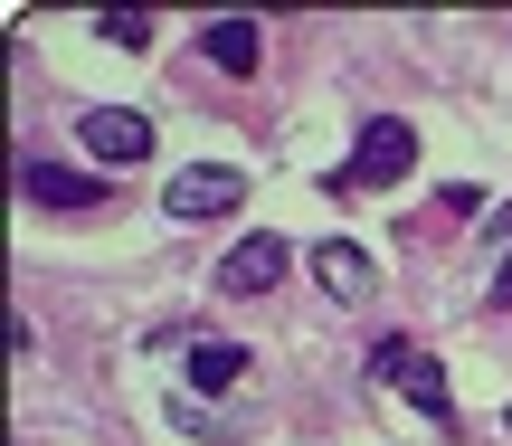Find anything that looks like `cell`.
<instances>
[{
    "instance_id": "8992f818",
    "label": "cell",
    "mask_w": 512,
    "mask_h": 446,
    "mask_svg": "<svg viewBox=\"0 0 512 446\" xmlns=\"http://www.w3.org/2000/svg\"><path fill=\"white\" fill-rule=\"evenodd\" d=\"M313 285H323V295H342V304H361L370 295V285H380V266H370V247H351V238H323V247H313Z\"/></svg>"
},
{
    "instance_id": "6da1fadb",
    "label": "cell",
    "mask_w": 512,
    "mask_h": 446,
    "mask_svg": "<svg viewBox=\"0 0 512 446\" xmlns=\"http://www.w3.org/2000/svg\"><path fill=\"white\" fill-rule=\"evenodd\" d=\"M408 162H418V124H399V114H370L361 124V143H351V162L332 171V190H389V181H408Z\"/></svg>"
},
{
    "instance_id": "52a82bcc",
    "label": "cell",
    "mask_w": 512,
    "mask_h": 446,
    "mask_svg": "<svg viewBox=\"0 0 512 446\" xmlns=\"http://www.w3.org/2000/svg\"><path fill=\"white\" fill-rule=\"evenodd\" d=\"M19 190H29L38 209H105V181H95V171H67V162H29Z\"/></svg>"
},
{
    "instance_id": "ba28073f",
    "label": "cell",
    "mask_w": 512,
    "mask_h": 446,
    "mask_svg": "<svg viewBox=\"0 0 512 446\" xmlns=\"http://www.w3.org/2000/svg\"><path fill=\"white\" fill-rule=\"evenodd\" d=\"M200 57L219 76H256V67H266V29H256V19H209V29H200Z\"/></svg>"
},
{
    "instance_id": "277c9868",
    "label": "cell",
    "mask_w": 512,
    "mask_h": 446,
    "mask_svg": "<svg viewBox=\"0 0 512 446\" xmlns=\"http://www.w3.org/2000/svg\"><path fill=\"white\" fill-rule=\"evenodd\" d=\"M285 266H294V247L275 238V228H256V238H238V247L219 257V276H209V285L247 304V295H275V285H285Z\"/></svg>"
},
{
    "instance_id": "5b68a950",
    "label": "cell",
    "mask_w": 512,
    "mask_h": 446,
    "mask_svg": "<svg viewBox=\"0 0 512 446\" xmlns=\"http://www.w3.org/2000/svg\"><path fill=\"white\" fill-rule=\"evenodd\" d=\"M76 143H86L105 171H133V162H152V124H143L133 105H95L86 124H76Z\"/></svg>"
},
{
    "instance_id": "9c48e42d",
    "label": "cell",
    "mask_w": 512,
    "mask_h": 446,
    "mask_svg": "<svg viewBox=\"0 0 512 446\" xmlns=\"http://www.w3.org/2000/svg\"><path fill=\"white\" fill-rule=\"evenodd\" d=\"M181 371L200 380V390H238V380H247V352H238V342H219V333H200Z\"/></svg>"
},
{
    "instance_id": "30bf717a",
    "label": "cell",
    "mask_w": 512,
    "mask_h": 446,
    "mask_svg": "<svg viewBox=\"0 0 512 446\" xmlns=\"http://www.w3.org/2000/svg\"><path fill=\"white\" fill-rule=\"evenodd\" d=\"M95 29H105L114 48H143V38H152V10H105V19H95Z\"/></svg>"
},
{
    "instance_id": "8fae6325",
    "label": "cell",
    "mask_w": 512,
    "mask_h": 446,
    "mask_svg": "<svg viewBox=\"0 0 512 446\" xmlns=\"http://www.w3.org/2000/svg\"><path fill=\"white\" fill-rule=\"evenodd\" d=\"M494 304H512V257H503V276H494Z\"/></svg>"
},
{
    "instance_id": "7a4b0ae2",
    "label": "cell",
    "mask_w": 512,
    "mask_h": 446,
    "mask_svg": "<svg viewBox=\"0 0 512 446\" xmlns=\"http://www.w3.org/2000/svg\"><path fill=\"white\" fill-rule=\"evenodd\" d=\"M370 371H380L399 399H418V409H427V428H456V390H446V371L418 352V342H380V352H370Z\"/></svg>"
},
{
    "instance_id": "3957f363",
    "label": "cell",
    "mask_w": 512,
    "mask_h": 446,
    "mask_svg": "<svg viewBox=\"0 0 512 446\" xmlns=\"http://www.w3.org/2000/svg\"><path fill=\"white\" fill-rule=\"evenodd\" d=\"M238 200H247V171H228V162H190V171H171V190H162V209H171L181 228L228 219Z\"/></svg>"
}]
</instances>
